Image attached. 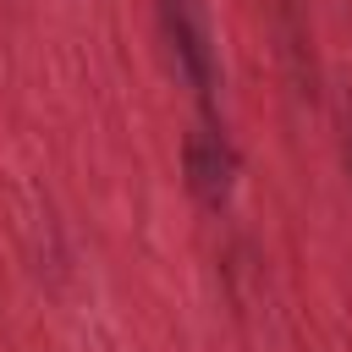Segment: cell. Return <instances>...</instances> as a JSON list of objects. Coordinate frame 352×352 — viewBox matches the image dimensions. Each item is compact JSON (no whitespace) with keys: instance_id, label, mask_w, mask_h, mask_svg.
<instances>
[{"instance_id":"6da1fadb","label":"cell","mask_w":352,"mask_h":352,"mask_svg":"<svg viewBox=\"0 0 352 352\" xmlns=\"http://www.w3.org/2000/svg\"><path fill=\"white\" fill-rule=\"evenodd\" d=\"M160 28H165V44H170L176 66L187 72L198 99L209 104L214 88H220V72H214V44H209V22H204L198 0H160Z\"/></svg>"},{"instance_id":"7a4b0ae2","label":"cell","mask_w":352,"mask_h":352,"mask_svg":"<svg viewBox=\"0 0 352 352\" xmlns=\"http://www.w3.org/2000/svg\"><path fill=\"white\" fill-rule=\"evenodd\" d=\"M182 165H187V187L209 204V209H226L231 204V187H236V148L220 126H192L187 132V148H182Z\"/></svg>"}]
</instances>
